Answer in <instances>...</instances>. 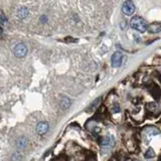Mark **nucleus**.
Here are the masks:
<instances>
[{
	"label": "nucleus",
	"mask_w": 161,
	"mask_h": 161,
	"mask_svg": "<svg viewBox=\"0 0 161 161\" xmlns=\"http://www.w3.org/2000/svg\"><path fill=\"white\" fill-rule=\"evenodd\" d=\"M130 26L132 27L133 29H135L138 32L143 33L145 31H147L148 29V24L145 21V19H143L140 16H134L131 18L130 20Z\"/></svg>",
	"instance_id": "1"
},
{
	"label": "nucleus",
	"mask_w": 161,
	"mask_h": 161,
	"mask_svg": "<svg viewBox=\"0 0 161 161\" xmlns=\"http://www.w3.org/2000/svg\"><path fill=\"white\" fill-rule=\"evenodd\" d=\"M13 53L18 58H22L27 53V46L24 44H17L13 47Z\"/></svg>",
	"instance_id": "2"
},
{
	"label": "nucleus",
	"mask_w": 161,
	"mask_h": 161,
	"mask_svg": "<svg viewBox=\"0 0 161 161\" xmlns=\"http://www.w3.org/2000/svg\"><path fill=\"white\" fill-rule=\"evenodd\" d=\"M135 9H136L135 4L132 1H130V0H127V1H125L122 4V12L125 15H127V16L132 15L135 12Z\"/></svg>",
	"instance_id": "3"
},
{
	"label": "nucleus",
	"mask_w": 161,
	"mask_h": 161,
	"mask_svg": "<svg viewBox=\"0 0 161 161\" xmlns=\"http://www.w3.org/2000/svg\"><path fill=\"white\" fill-rule=\"evenodd\" d=\"M124 60V56L122 53L120 51H116V53H113L112 58H111V63H112L113 67H120L123 63Z\"/></svg>",
	"instance_id": "4"
},
{
	"label": "nucleus",
	"mask_w": 161,
	"mask_h": 161,
	"mask_svg": "<svg viewBox=\"0 0 161 161\" xmlns=\"http://www.w3.org/2000/svg\"><path fill=\"white\" fill-rule=\"evenodd\" d=\"M49 130V125L47 122H39V123L36 125V132L38 135L42 136L44 134H46Z\"/></svg>",
	"instance_id": "5"
},
{
	"label": "nucleus",
	"mask_w": 161,
	"mask_h": 161,
	"mask_svg": "<svg viewBox=\"0 0 161 161\" xmlns=\"http://www.w3.org/2000/svg\"><path fill=\"white\" fill-rule=\"evenodd\" d=\"M115 144V139L113 136H105L101 140V146L103 148H110Z\"/></svg>",
	"instance_id": "6"
},
{
	"label": "nucleus",
	"mask_w": 161,
	"mask_h": 161,
	"mask_svg": "<svg viewBox=\"0 0 161 161\" xmlns=\"http://www.w3.org/2000/svg\"><path fill=\"white\" fill-rule=\"evenodd\" d=\"M28 144V140H27L26 137L24 136H21L16 140V147L17 149H24Z\"/></svg>",
	"instance_id": "7"
},
{
	"label": "nucleus",
	"mask_w": 161,
	"mask_h": 161,
	"mask_svg": "<svg viewBox=\"0 0 161 161\" xmlns=\"http://www.w3.org/2000/svg\"><path fill=\"white\" fill-rule=\"evenodd\" d=\"M71 105H72V101H71V99H69L67 97H63L60 102V109H63V110L69 109L71 107Z\"/></svg>",
	"instance_id": "8"
},
{
	"label": "nucleus",
	"mask_w": 161,
	"mask_h": 161,
	"mask_svg": "<svg viewBox=\"0 0 161 161\" xmlns=\"http://www.w3.org/2000/svg\"><path fill=\"white\" fill-rule=\"evenodd\" d=\"M147 30L151 33H157V32H160L161 31V23H151L150 25H148V29Z\"/></svg>",
	"instance_id": "9"
},
{
	"label": "nucleus",
	"mask_w": 161,
	"mask_h": 161,
	"mask_svg": "<svg viewBox=\"0 0 161 161\" xmlns=\"http://www.w3.org/2000/svg\"><path fill=\"white\" fill-rule=\"evenodd\" d=\"M100 102H101V97L97 98L94 102H92V103H91V105L87 109V112H89V113H93V112H94V111L99 107Z\"/></svg>",
	"instance_id": "10"
},
{
	"label": "nucleus",
	"mask_w": 161,
	"mask_h": 161,
	"mask_svg": "<svg viewBox=\"0 0 161 161\" xmlns=\"http://www.w3.org/2000/svg\"><path fill=\"white\" fill-rule=\"evenodd\" d=\"M17 16L20 18V19H24L28 16V9L26 7H20L19 9L17 10Z\"/></svg>",
	"instance_id": "11"
},
{
	"label": "nucleus",
	"mask_w": 161,
	"mask_h": 161,
	"mask_svg": "<svg viewBox=\"0 0 161 161\" xmlns=\"http://www.w3.org/2000/svg\"><path fill=\"white\" fill-rule=\"evenodd\" d=\"M144 157L146 158V159H152V158L155 157V152H154V150L151 147L146 150V152L144 154Z\"/></svg>",
	"instance_id": "12"
},
{
	"label": "nucleus",
	"mask_w": 161,
	"mask_h": 161,
	"mask_svg": "<svg viewBox=\"0 0 161 161\" xmlns=\"http://www.w3.org/2000/svg\"><path fill=\"white\" fill-rule=\"evenodd\" d=\"M7 23H8L7 17H6V15L4 14L3 11L0 9V24H2V25H6Z\"/></svg>",
	"instance_id": "13"
},
{
	"label": "nucleus",
	"mask_w": 161,
	"mask_h": 161,
	"mask_svg": "<svg viewBox=\"0 0 161 161\" xmlns=\"http://www.w3.org/2000/svg\"><path fill=\"white\" fill-rule=\"evenodd\" d=\"M22 158H23V156H22V154L20 152H15L11 156V160L12 161H21Z\"/></svg>",
	"instance_id": "14"
},
{
	"label": "nucleus",
	"mask_w": 161,
	"mask_h": 161,
	"mask_svg": "<svg viewBox=\"0 0 161 161\" xmlns=\"http://www.w3.org/2000/svg\"><path fill=\"white\" fill-rule=\"evenodd\" d=\"M146 133H147V134H148L149 136H151V137H152V136L158 135L160 132L157 130V129H155V128H149V129H147V130H146Z\"/></svg>",
	"instance_id": "15"
},
{
	"label": "nucleus",
	"mask_w": 161,
	"mask_h": 161,
	"mask_svg": "<svg viewBox=\"0 0 161 161\" xmlns=\"http://www.w3.org/2000/svg\"><path fill=\"white\" fill-rule=\"evenodd\" d=\"M120 106H119V104H114V106H113V109H112V111H113V113H119L120 112Z\"/></svg>",
	"instance_id": "16"
},
{
	"label": "nucleus",
	"mask_w": 161,
	"mask_h": 161,
	"mask_svg": "<svg viewBox=\"0 0 161 161\" xmlns=\"http://www.w3.org/2000/svg\"><path fill=\"white\" fill-rule=\"evenodd\" d=\"M147 108H148L149 110H155V109H156V104L155 103H149L148 105H147Z\"/></svg>",
	"instance_id": "17"
},
{
	"label": "nucleus",
	"mask_w": 161,
	"mask_h": 161,
	"mask_svg": "<svg viewBox=\"0 0 161 161\" xmlns=\"http://www.w3.org/2000/svg\"><path fill=\"white\" fill-rule=\"evenodd\" d=\"M120 27H121L122 29H124V30H126L127 29V22L126 21H121V24H120Z\"/></svg>",
	"instance_id": "18"
},
{
	"label": "nucleus",
	"mask_w": 161,
	"mask_h": 161,
	"mask_svg": "<svg viewBox=\"0 0 161 161\" xmlns=\"http://www.w3.org/2000/svg\"><path fill=\"white\" fill-rule=\"evenodd\" d=\"M135 39H136V42H140V37H138L137 35H134Z\"/></svg>",
	"instance_id": "19"
},
{
	"label": "nucleus",
	"mask_w": 161,
	"mask_h": 161,
	"mask_svg": "<svg viewBox=\"0 0 161 161\" xmlns=\"http://www.w3.org/2000/svg\"><path fill=\"white\" fill-rule=\"evenodd\" d=\"M2 32H3V28H2V27L0 26V35L2 34Z\"/></svg>",
	"instance_id": "20"
}]
</instances>
